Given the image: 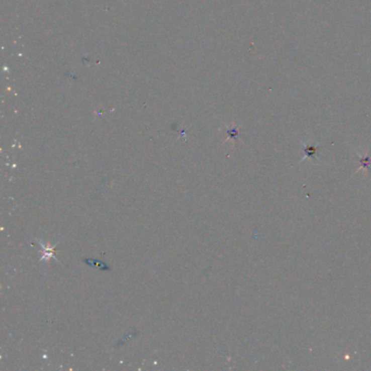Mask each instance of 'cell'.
Wrapping results in <instances>:
<instances>
[{"instance_id":"obj_1","label":"cell","mask_w":371,"mask_h":371,"mask_svg":"<svg viewBox=\"0 0 371 371\" xmlns=\"http://www.w3.org/2000/svg\"><path fill=\"white\" fill-rule=\"evenodd\" d=\"M304 152H305V158L314 159L317 155V147L313 146V145H305Z\"/></svg>"},{"instance_id":"obj_2","label":"cell","mask_w":371,"mask_h":371,"mask_svg":"<svg viewBox=\"0 0 371 371\" xmlns=\"http://www.w3.org/2000/svg\"><path fill=\"white\" fill-rule=\"evenodd\" d=\"M359 163H360V167L358 168V170H357V171H359L362 168H367L368 170H371V158H370V156L359 157Z\"/></svg>"}]
</instances>
